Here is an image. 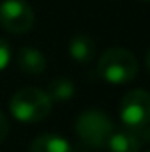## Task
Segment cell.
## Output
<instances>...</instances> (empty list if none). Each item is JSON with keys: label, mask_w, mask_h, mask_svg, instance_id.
Instances as JSON below:
<instances>
[{"label": "cell", "mask_w": 150, "mask_h": 152, "mask_svg": "<svg viewBox=\"0 0 150 152\" xmlns=\"http://www.w3.org/2000/svg\"><path fill=\"white\" fill-rule=\"evenodd\" d=\"M51 97L48 92L36 88V87H27L18 90L11 101H9V110L12 117L20 122L34 124L44 120L51 112Z\"/></svg>", "instance_id": "6da1fadb"}, {"label": "cell", "mask_w": 150, "mask_h": 152, "mask_svg": "<svg viewBox=\"0 0 150 152\" xmlns=\"http://www.w3.org/2000/svg\"><path fill=\"white\" fill-rule=\"evenodd\" d=\"M97 75L111 85L127 83L138 75V60L129 50L110 48L99 57Z\"/></svg>", "instance_id": "7a4b0ae2"}, {"label": "cell", "mask_w": 150, "mask_h": 152, "mask_svg": "<svg viewBox=\"0 0 150 152\" xmlns=\"http://www.w3.org/2000/svg\"><path fill=\"white\" fill-rule=\"evenodd\" d=\"M76 133L90 147H106V142L113 133L111 118L103 110H87L76 118Z\"/></svg>", "instance_id": "3957f363"}, {"label": "cell", "mask_w": 150, "mask_h": 152, "mask_svg": "<svg viewBox=\"0 0 150 152\" xmlns=\"http://www.w3.org/2000/svg\"><path fill=\"white\" fill-rule=\"evenodd\" d=\"M120 120L133 131L150 126V92L141 88L127 92L120 103Z\"/></svg>", "instance_id": "277c9868"}, {"label": "cell", "mask_w": 150, "mask_h": 152, "mask_svg": "<svg viewBox=\"0 0 150 152\" xmlns=\"http://www.w3.org/2000/svg\"><path fill=\"white\" fill-rule=\"evenodd\" d=\"M36 21L34 9L25 0H4L0 4V27L11 34H27Z\"/></svg>", "instance_id": "5b68a950"}, {"label": "cell", "mask_w": 150, "mask_h": 152, "mask_svg": "<svg viewBox=\"0 0 150 152\" xmlns=\"http://www.w3.org/2000/svg\"><path fill=\"white\" fill-rule=\"evenodd\" d=\"M106 147L110 152H140L143 147V142L138 134V131L133 129H118L110 134Z\"/></svg>", "instance_id": "8992f818"}, {"label": "cell", "mask_w": 150, "mask_h": 152, "mask_svg": "<svg viewBox=\"0 0 150 152\" xmlns=\"http://www.w3.org/2000/svg\"><path fill=\"white\" fill-rule=\"evenodd\" d=\"M16 64L21 73L30 76H39L46 69V57L36 48L23 46L16 55Z\"/></svg>", "instance_id": "52a82bcc"}, {"label": "cell", "mask_w": 150, "mask_h": 152, "mask_svg": "<svg viewBox=\"0 0 150 152\" xmlns=\"http://www.w3.org/2000/svg\"><path fill=\"white\" fill-rule=\"evenodd\" d=\"M28 152H73V147L64 136L46 133L30 143Z\"/></svg>", "instance_id": "ba28073f"}, {"label": "cell", "mask_w": 150, "mask_h": 152, "mask_svg": "<svg viewBox=\"0 0 150 152\" xmlns=\"http://www.w3.org/2000/svg\"><path fill=\"white\" fill-rule=\"evenodd\" d=\"M69 55L78 64H88L95 55V42L85 34H78L69 42Z\"/></svg>", "instance_id": "9c48e42d"}, {"label": "cell", "mask_w": 150, "mask_h": 152, "mask_svg": "<svg viewBox=\"0 0 150 152\" xmlns=\"http://www.w3.org/2000/svg\"><path fill=\"white\" fill-rule=\"evenodd\" d=\"M48 96L51 97V101H58V103L69 101L74 96V83L69 78H55L50 83Z\"/></svg>", "instance_id": "30bf717a"}, {"label": "cell", "mask_w": 150, "mask_h": 152, "mask_svg": "<svg viewBox=\"0 0 150 152\" xmlns=\"http://www.w3.org/2000/svg\"><path fill=\"white\" fill-rule=\"evenodd\" d=\"M11 62V46L5 39L0 37V71H4Z\"/></svg>", "instance_id": "8fae6325"}, {"label": "cell", "mask_w": 150, "mask_h": 152, "mask_svg": "<svg viewBox=\"0 0 150 152\" xmlns=\"http://www.w3.org/2000/svg\"><path fill=\"white\" fill-rule=\"evenodd\" d=\"M7 134H9V120H7V117L0 112V143L7 138Z\"/></svg>", "instance_id": "7c38bea8"}, {"label": "cell", "mask_w": 150, "mask_h": 152, "mask_svg": "<svg viewBox=\"0 0 150 152\" xmlns=\"http://www.w3.org/2000/svg\"><path fill=\"white\" fill-rule=\"evenodd\" d=\"M145 64H147V69H149V73H150V50H149V53H147V58H145Z\"/></svg>", "instance_id": "4fadbf2b"}, {"label": "cell", "mask_w": 150, "mask_h": 152, "mask_svg": "<svg viewBox=\"0 0 150 152\" xmlns=\"http://www.w3.org/2000/svg\"><path fill=\"white\" fill-rule=\"evenodd\" d=\"M143 2H150V0H143Z\"/></svg>", "instance_id": "5bb4252c"}, {"label": "cell", "mask_w": 150, "mask_h": 152, "mask_svg": "<svg viewBox=\"0 0 150 152\" xmlns=\"http://www.w3.org/2000/svg\"><path fill=\"white\" fill-rule=\"evenodd\" d=\"M147 152H150V151H147Z\"/></svg>", "instance_id": "9a60e30c"}]
</instances>
